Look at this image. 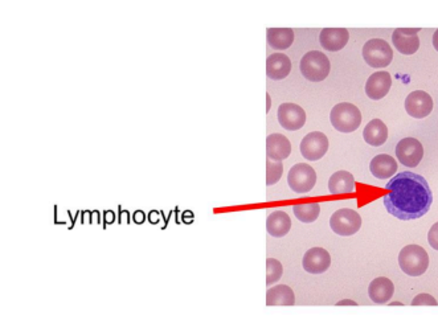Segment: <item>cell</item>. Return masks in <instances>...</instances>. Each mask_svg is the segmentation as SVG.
<instances>
[{"mask_svg": "<svg viewBox=\"0 0 438 328\" xmlns=\"http://www.w3.org/2000/svg\"><path fill=\"white\" fill-rule=\"evenodd\" d=\"M363 138L366 143L372 147L383 146L388 139V127L380 119H372L363 132Z\"/></svg>", "mask_w": 438, "mask_h": 328, "instance_id": "obj_20", "label": "cell"}, {"mask_svg": "<svg viewBox=\"0 0 438 328\" xmlns=\"http://www.w3.org/2000/svg\"><path fill=\"white\" fill-rule=\"evenodd\" d=\"M370 170L375 178L380 181H386L396 174L397 163H396V159H393L390 155L380 154V155H376L371 161Z\"/></svg>", "mask_w": 438, "mask_h": 328, "instance_id": "obj_19", "label": "cell"}, {"mask_svg": "<svg viewBox=\"0 0 438 328\" xmlns=\"http://www.w3.org/2000/svg\"><path fill=\"white\" fill-rule=\"evenodd\" d=\"M396 158L406 167H417L424 158L421 142L416 138H404L396 146Z\"/></svg>", "mask_w": 438, "mask_h": 328, "instance_id": "obj_8", "label": "cell"}, {"mask_svg": "<svg viewBox=\"0 0 438 328\" xmlns=\"http://www.w3.org/2000/svg\"><path fill=\"white\" fill-rule=\"evenodd\" d=\"M330 121L335 130L341 132H354L361 123V113L357 106L343 102L332 107L330 113Z\"/></svg>", "mask_w": 438, "mask_h": 328, "instance_id": "obj_4", "label": "cell"}, {"mask_svg": "<svg viewBox=\"0 0 438 328\" xmlns=\"http://www.w3.org/2000/svg\"><path fill=\"white\" fill-rule=\"evenodd\" d=\"M330 227L334 233L343 237L354 236L361 227V217L354 209L343 208L331 216Z\"/></svg>", "mask_w": 438, "mask_h": 328, "instance_id": "obj_7", "label": "cell"}, {"mask_svg": "<svg viewBox=\"0 0 438 328\" xmlns=\"http://www.w3.org/2000/svg\"><path fill=\"white\" fill-rule=\"evenodd\" d=\"M292 70V61L283 53H273L266 60V74L270 80L279 81L286 79Z\"/></svg>", "mask_w": 438, "mask_h": 328, "instance_id": "obj_16", "label": "cell"}, {"mask_svg": "<svg viewBox=\"0 0 438 328\" xmlns=\"http://www.w3.org/2000/svg\"><path fill=\"white\" fill-rule=\"evenodd\" d=\"M266 102H268V109H266V112L269 113V110H270V105H272V101H270V96H269V93L266 94Z\"/></svg>", "mask_w": 438, "mask_h": 328, "instance_id": "obj_36", "label": "cell"}, {"mask_svg": "<svg viewBox=\"0 0 438 328\" xmlns=\"http://www.w3.org/2000/svg\"><path fill=\"white\" fill-rule=\"evenodd\" d=\"M292 152L290 141L282 134H270L266 138V155L269 159L282 162L288 159Z\"/></svg>", "mask_w": 438, "mask_h": 328, "instance_id": "obj_15", "label": "cell"}, {"mask_svg": "<svg viewBox=\"0 0 438 328\" xmlns=\"http://www.w3.org/2000/svg\"><path fill=\"white\" fill-rule=\"evenodd\" d=\"M292 228L290 216L282 211H275L269 214L266 220V229L268 233L273 237H283L286 236Z\"/></svg>", "mask_w": 438, "mask_h": 328, "instance_id": "obj_21", "label": "cell"}, {"mask_svg": "<svg viewBox=\"0 0 438 328\" xmlns=\"http://www.w3.org/2000/svg\"><path fill=\"white\" fill-rule=\"evenodd\" d=\"M266 37L273 50H285L292 47L294 32L290 28H269Z\"/></svg>", "mask_w": 438, "mask_h": 328, "instance_id": "obj_24", "label": "cell"}, {"mask_svg": "<svg viewBox=\"0 0 438 328\" xmlns=\"http://www.w3.org/2000/svg\"><path fill=\"white\" fill-rule=\"evenodd\" d=\"M302 265L310 274H322L331 265V256L323 247H311L303 256Z\"/></svg>", "mask_w": 438, "mask_h": 328, "instance_id": "obj_13", "label": "cell"}, {"mask_svg": "<svg viewBox=\"0 0 438 328\" xmlns=\"http://www.w3.org/2000/svg\"><path fill=\"white\" fill-rule=\"evenodd\" d=\"M350 39V33L346 28H325L319 34L322 48L328 52L343 50Z\"/></svg>", "mask_w": 438, "mask_h": 328, "instance_id": "obj_17", "label": "cell"}, {"mask_svg": "<svg viewBox=\"0 0 438 328\" xmlns=\"http://www.w3.org/2000/svg\"><path fill=\"white\" fill-rule=\"evenodd\" d=\"M301 154L310 162L322 159L328 150V139L323 132H312L301 142Z\"/></svg>", "mask_w": 438, "mask_h": 328, "instance_id": "obj_9", "label": "cell"}, {"mask_svg": "<svg viewBox=\"0 0 438 328\" xmlns=\"http://www.w3.org/2000/svg\"><path fill=\"white\" fill-rule=\"evenodd\" d=\"M406 110L408 114L416 119L426 118L433 110V99L424 90L412 92L406 97Z\"/></svg>", "mask_w": 438, "mask_h": 328, "instance_id": "obj_11", "label": "cell"}, {"mask_svg": "<svg viewBox=\"0 0 438 328\" xmlns=\"http://www.w3.org/2000/svg\"><path fill=\"white\" fill-rule=\"evenodd\" d=\"M437 300L429 294H420L412 300V306H437Z\"/></svg>", "mask_w": 438, "mask_h": 328, "instance_id": "obj_28", "label": "cell"}, {"mask_svg": "<svg viewBox=\"0 0 438 328\" xmlns=\"http://www.w3.org/2000/svg\"><path fill=\"white\" fill-rule=\"evenodd\" d=\"M90 221H92L93 224H99V221H101V216H99V212H98V211L92 212V214H90Z\"/></svg>", "mask_w": 438, "mask_h": 328, "instance_id": "obj_33", "label": "cell"}, {"mask_svg": "<svg viewBox=\"0 0 438 328\" xmlns=\"http://www.w3.org/2000/svg\"><path fill=\"white\" fill-rule=\"evenodd\" d=\"M132 218H134V223H135V224L141 225V224L145 223L146 216H145V214H143L142 211H135V214H132Z\"/></svg>", "mask_w": 438, "mask_h": 328, "instance_id": "obj_31", "label": "cell"}, {"mask_svg": "<svg viewBox=\"0 0 438 328\" xmlns=\"http://www.w3.org/2000/svg\"><path fill=\"white\" fill-rule=\"evenodd\" d=\"M363 59L371 68H387L393 60V50L386 40L372 39L363 47Z\"/></svg>", "mask_w": 438, "mask_h": 328, "instance_id": "obj_5", "label": "cell"}, {"mask_svg": "<svg viewBox=\"0 0 438 328\" xmlns=\"http://www.w3.org/2000/svg\"><path fill=\"white\" fill-rule=\"evenodd\" d=\"M148 220L151 224H158L159 223V214L157 211H151L148 214Z\"/></svg>", "mask_w": 438, "mask_h": 328, "instance_id": "obj_32", "label": "cell"}, {"mask_svg": "<svg viewBox=\"0 0 438 328\" xmlns=\"http://www.w3.org/2000/svg\"><path fill=\"white\" fill-rule=\"evenodd\" d=\"M395 293V286L390 279L379 277L373 279L368 287V296L377 305H386L390 300Z\"/></svg>", "mask_w": 438, "mask_h": 328, "instance_id": "obj_18", "label": "cell"}, {"mask_svg": "<svg viewBox=\"0 0 438 328\" xmlns=\"http://www.w3.org/2000/svg\"><path fill=\"white\" fill-rule=\"evenodd\" d=\"M420 28H397L392 34V43L400 53L410 56L420 48V39L417 33Z\"/></svg>", "mask_w": 438, "mask_h": 328, "instance_id": "obj_12", "label": "cell"}, {"mask_svg": "<svg viewBox=\"0 0 438 328\" xmlns=\"http://www.w3.org/2000/svg\"><path fill=\"white\" fill-rule=\"evenodd\" d=\"M355 189L354 175L347 171L335 172L328 181V191L332 195H344L351 194Z\"/></svg>", "mask_w": 438, "mask_h": 328, "instance_id": "obj_22", "label": "cell"}, {"mask_svg": "<svg viewBox=\"0 0 438 328\" xmlns=\"http://www.w3.org/2000/svg\"><path fill=\"white\" fill-rule=\"evenodd\" d=\"M317 183L315 170L306 163L292 165L288 175V184L295 194H308Z\"/></svg>", "mask_w": 438, "mask_h": 328, "instance_id": "obj_6", "label": "cell"}, {"mask_svg": "<svg viewBox=\"0 0 438 328\" xmlns=\"http://www.w3.org/2000/svg\"><path fill=\"white\" fill-rule=\"evenodd\" d=\"M399 265L406 276L419 277L429 267V256L419 245H406L399 254Z\"/></svg>", "mask_w": 438, "mask_h": 328, "instance_id": "obj_2", "label": "cell"}, {"mask_svg": "<svg viewBox=\"0 0 438 328\" xmlns=\"http://www.w3.org/2000/svg\"><path fill=\"white\" fill-rule=\"evenodd\" d=\"M433 47H435V50L438 52V30L433 34Z\"/></svg>", "mask_w": 438, "mask_h": 328, "instance_id": "obj_34", "label": "cell"}, {"mask_svg": "<svg viewBox=\"0 0 438 328\" xmlns=\"http://www.w3.org/2000/svg\"><path fill=\"white\" fill-rule=\"evenodd\" d=\"M292 212L295 217L305 224L314 223L321 214V205L318 203H311V204H298L292 207Z\"/></svg>", "mask_w": 438, "mask_h": 328, "instance_id": "obj_25", "label": "cell"}, {"mask_svg": "<svg viewBox=\"0 0 438 328\" xmlns=\"http://www.w3.org/2000/svg\"><path fill=\"white\" fill-rule=\"evenodd\" d=\"M114 220H115V214H114L113 211H105L103 212V223H105V227L106 225H112L114 223Z\"/></svg>", "mask_w": 438, "mask_h": 328, "instance_id": "obj_30", "label": "cell"}, {"mask_svg": "<svg viewBox=\"0 0 438 328\" xmlns=\"http://www.w3.org/2000/svg\"><path fill=\"white\" fill-rule=\"evenodd\" d=\"M387 191L383 197V204L388 214L399 220L410 221L421 218L429 212L433 194L428 181L415 172H400L387 184Z\"/></svg>", "mask_w": 438, "mask_h": 328, "instance_id": "obj_1", "label": "cell"}, {"mask_svg": "<svg viewBox=\"0 0 438 328\" xmlns=\"http://www.w3.org/2000/svg\"><path fill=\"white\" fill-rule=\"evenodd\" d=\"M283 164L268 158L266 161V185H275L282 178Z\"/></svg>", "mask_w": 438, "mask_h": 328, "instance_id": "obj_26", "label": "cell"}, {"mask_svg": "<svg viewBox=\"0 0 438 328\" xmlns=\"http://www.w3.org/2000/svg\"><path fill=\"white\" fill-rule=\"evenodd\" d=\"M295 296L294 291L286 285L275 286L266 293L268 306H294Z\"/></svg>", "mask_w": 438, "mask_h": 328, "instance_id": "obj_23", "label": "cell"}, {"mask_svg": "<svg viewBox=\"0 0 438 328\" xmlns=\"http://www.w3.org/2000/svg\"><path fill=\"white\" fill-rule=\"evenodd\" d=\"M428 243L435 250H438V223L433 224V227L429 230Z\"/></svg>", "mask_w": 438, "mask_h": 328, "instance_id": "obj_29", "label": "cell"}, {"mask_svg": "<svg viewBox=\"0 0 438 328\" xmlns=\"http://www.w3.org/2000/svg\"><path fill=\"white\" fill-rule=\"evenodd\" d=\"M392 86V79L388 72H376L370 76L366 83V94L373 99H384Z\"/></svg>", "mask_w": 438, "mask_h": 328, "instance_id": "obj_14", "label": "cell"}, {"mask_svg": "<svg viewBox=\"0 0 438 328\" xmlns=\"http://www.w3.org/2000/svg\"><path fill=\"white\" fill-rule=\"evenodd\" d=\"M338 305H352V306H357V302H354V300H341V302H338Z\"/></svg>", "mask_w": 438, "mask_h": 328, "instance_id": "obj_35", "label": "cell"}, {"mask_svg": "<svg viewBox=\"0 0 438 328\" xmlns=\"http://www.w3.org/2000/svg\"><path fill=\"white\" fill-rule=\"evenodd\" d=\"M278 122L289 132H297L306 123L305 110L295 103H282L278 107Z\"/></svg>", "mask_w": 438, "mask_h": 328, "instance_id": "obj_10", "label": "cell"}, {"mask_svg": "<svg viewBox=\"0 0 438 328\" xmlns=\"http://www.w3.org/2000/svg\"><path fill=\"white\" fill-rule=\"evenodd\" d=\"M283 267L282 263L277 261L276 258L266 260V286H272L277 280L282 277Z\"/></svg>", "mask_w": 438, "mask_h": 328, "instance_id": "obj_27", "label": "cell"}, {"mask_svg": "<svg viewBox=\"0 0 438 328\" xmlns=\"http://www.w3.org/2000/svg\"><path fill=\"white\" fill-rule=\"evenodd\" d=\"M302 76L311 82H321L327 79L331 70V64L325 53L311 50L306 53L299 64Z\"/></svg>", "mask_w": 438, "mask_h": 328, "instance_id": "obj_3", "label": "cell"}]
</instances>
